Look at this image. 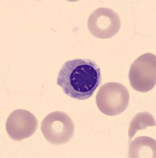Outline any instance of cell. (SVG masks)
I'll list each match as a JSON object with an SVG mask.
<instances>
[{"mask_svg": "<svg viewBox=\"0 0 156 158\" xmlns=\"http://www.w3.org/2000/svg\"><path fill=\"white\" fill-rule=\"evenodd\" d=\"M100 82V69L91 59H75L66 62L57 78L58 85L65 94L80 101L92 97Z\"/></svg>", "mask_w": 156, "mask_h": 158, "instance_id": "6da1fadb", "label": "cell"}, {"mask_svg": "<svg viewBox=\"0 0 156 158\" xmlns=\"http://www.w3.org/2000/svg\"><path fill=\"white\" fill-rule=\"evenodd\" d=\"M101 112L114 116L126 111L129 103V93L124 85L117 82L104 84L99 88L95 98Z\"/></svg>", "mask_w": 156, "mask_h": 158, "instance_id": "7a4b0ae2", "label": "cell"}, {"mask_svg": "<svg viewBox=\"0 0 156 158\" xmlns=\"http://www.w3.org/2000/svg\"><path fill=\"white\" fill-rule=\"evenodd\" d=\"M41 131L47 142L53 145H62L71 140L75 127L72 118L66 113L56 111L43 118Z\"/></svg>", "mask_w": 156, "mask_h": 158, "instance_id": "3957f363", "label": "cell"}, {"mask_svg": "<svg viewBox=\"0 0 156 158\" xmlns=\"http://www.w3.org/2000/svg\"><path fill=\"white\" fill-rule=\"evenodd\" d=\"M132 88L147 93L156 85V56L154 54L142 55L132 63L129 73Z\"/></svg>", "mask_w": 156, "mask_h": 158, "instance_id": "277c9868", "label": "cell"}, {"mask_svg": "<svg viewBox=\"0 0 156 158\" xmlns=\"http://www.w3.org/2000/svg\"><path fill=\"white\" fill-rule=\"evenodd\" d=\"M90 33L99 39H110L119 32L121 20L113 10L100 7L95 10L88 20Z\"/></svg>", "mask_w": 156, "mask_h": 158, "instance_id": "5b68a950", "label": "cell"}, {"mask_svg": "<svg viewBox=\"0 0 156 158\" xmlns=\"http://www.w3.org/2000/svg\"><path fill=\"white\" fill-rule=\"evenodd\" d=\"M38 121L36 116L27 110H15L9 115L6 123V130L10 138L20 142L30 138L36 132Z\"/></svg>", "mask_w": 156, "mask_h": 158, "instance_id": "8992f818", "label": "cell"}, {"mask_svg": "<svg viewBox=\"0 0 156 158\" xmlns=\"http://www.w3.org/2000/svg\"><path fill=\"white\" fill-rule=\"evenodd\" d=\"M156 141L149 137L143 136L135 138L130 143L129 157H152L155 158Z\"/></svg>", "mask_w": 156, "mask_h": 158, "instance_id": "52a82bcc", "label": "cell"}, {"mask_svg": "<svg viewBox=\"0 0 156 158\" xmlns=\"http://www.w3.org/2000/svg\"><path fill=\"white\" fill-rule=\"evenodd\" d=\"M156 123L154 116L149 112H139L132 119L129 128V141L138 131H144L149 127H155Z\"/></svg>", "mask_w": 156, "mask_h": 158, "instance_id": "ba28073f", "label": "cell"}]
</instances>
